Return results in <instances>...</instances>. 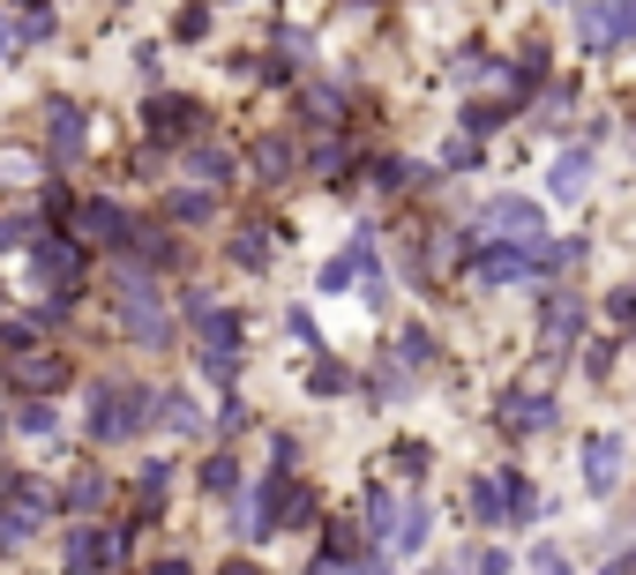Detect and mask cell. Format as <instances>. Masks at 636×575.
I'll return each mask as SVG.
<instances>
[{"mask_svg":"<svg viewBox=\"0 0 636 575\" xmlns=\"http://www.w3.org/2000/svg\"><path fill=\"white\" fill-rule=\"evenodd\" d=\"M150 418H158V389H143V381H98L83 426H90L98 449H113V441H135Z\"/></svg>","mask_w":636,"mask_h":575,"instance_id":"obj_1","label":"cell"},{"mask_svg":"<svg viewBox=\"0 0 636 575\" xmlns=\"http://www.w3.org/2000/svg\"><path fill=\"white\" fill-rule=\"evenodd\" d=\"M121 329L143 344V352H166V344H172L166 291H158V277H150V269H135V262H121Z\"/></svg>","mask_w":636,"mask_h":575,"instance_id":"obj_2","label":"cell"},{"mask_svg":"<svg viewBox=\"0 0 636 575\" xmlns=\"http://www.w3.org/2000/svg\"><path fill=\"white\" fill-rule=\"evenodd\" d=\"M584 329H592V299H584L577 285H547L540 291V352H547V359H577V352L592 344Z\"/></svg>","mask_w":636,"mask_h":575,"instance_id":"obj_3","label":"cell"},{"mask_svg":"<svg viewBox=\"0 0 636 575\" xmlns=\"http://www.w3.org/2000/svg\"><path fill=\"white\" fill-rule=\"evenodd\" d=\"M495 426H502L509 441H540L561 426V396L540 389V381H509L502 396H495Z\"/></svg>","mask_w":636,"mask_h":575,"instance_id":"obj_4","label":"cell"},{"mask_svg":"<svg viewBox=\"0 0 636 575\" xmlns=\"http://www.w3.org/2000/svg\"><path fill=\"white\" fill-rule=\"evenodd\" d=\"M622 479H629V441L614 426H592L577 441V486H584V501H614Z\"/></svg>","mask_w":636,"mask_h":575,"instance_id":"obj_5","label":"cell"},{"mask_svg":"<svg viewBox=\"0 0 636 575\" xmlns=\"http://www.w3.org/2000/svg\"><path fill=\"white\" fill-rule=\"evenodd\" d=\"M479 240H509V246L547 240V203H532V195H516V187L487 195V203H479Z\"/></svg>","mask_w":636,"mask_h":575,"instance_id":"obj_6","label":"cell"},{"mask_svg":"<svg viewBox=\"0 0 636 575\" xmlns=\"http://www.w3.org/2000/svg\"><path fill=\"white\" fill-rule=\"evenodd\" d=\"M577 38H584L592 60H614V53L636 45V15L622 0H577Z\"/></svg>","mask_w":636,"mask_h":575,"instance_id":"obj_7","label":"cell"},{"mask_svg":"<svg viewBox=\"0 0 636 575\" xmlns=\"http://www.w3.org/2000/svg\"><path fill=\"white\" fill-rule=\"evenodd\" d=\"M31 277L53 291V307H68V299H76V277H83V246L68 240V232H38V246H31Z\"/></svg>","mask_w":636,"mask_h":575,"instance_id":"obj_8","label":"cell"},{"mask_svg":"<svg viewBox=\"0 0 636 575\" xmlns=\"http://www.w3.org/2000/svg\"><path fill=\"white\" fill-rule=\"evenodd\" d=\"M45 508H53V493H45L31 471H0V524H8L15 545H23V538H38Z\"/></svg>","mask_w":636,"mask_h":575,"instance_id":"obj_9","label":"cell"},{"mask_svg":"<svg viewBox=\"0 0 636 575\" xmlns=\"http://www.w3.org/2000/svg\"><path fill=\"white\" fill-rule=\"evenodd\" d=\"M592 172H599V150H592V142H561V150L547 158V203L577 209L584 195H592Z\"/></svg>","mask_w":636,"mask_h":575,"instance_id":"obj_10","label":"cell"},{"mask_svg":"<svg viewBox=\"0 0 636 575\" xmlns=\"http://www.w3.org/2000/svg\"><path fill=\"white\" fill-rule=\"evenodd\" d=\"M479 291H509V285H532V254L524 246H509V240H479V254H472V269H465Z\"/></svg>","mask_w":636,"mask_h":575,"instance_id":"obj_11","label":"cell"},{"mask_svg":"<svg viewBox=\"0 0 636 575\" xmlns=\"http://www.w3.org/2000/svg\"><path fill=\"white\" fill-rule=\"evenodd\" d=\"M143 135L188 150V142H203V105H195V97H150V105H143Z\"/></svg>","mask_w":636,"mask_h":575,"instance_id":"obj_12","label":"cell"},{"mask_svg":"<svg viewBox=\"0 0 636 575\" xmlns=\"http://www.w3.org/2000/svg\"><path fill=\"white\" fill-rule=\"evenodd\" d=\"M465 508H472L479 531H516V508H509V463H502V471H472Z\"/></svg>","mask_w":636,"mask_h":575,"instance_id":"obj_13","label":"cell"},{"mask_svg":"<svg viewBox=\"0 0 636 575\" xmlns=\"http://www.w3.org/2000/svg\"><path fill=\"white\" fill-rule=\"evenodd\" d=\"M121 561V538L98 531V524H76V538H68V575H105Z\"/></svg>","mask_w":636,"mask_h":575,"instance_id":"obj_14","label":"cell"},{"mask_svg":"<svg viewBox=\"0 0 636 575\" xmlns=\"http://www.w3.org/2000/svg\"><path fill=\"white\" fill-rule=\"evenodd\" d=\"M83 232H90V240H98V246H113V254H121V246H135V240H143V225H135V217H127L121 203H98V195H90V203H83Z\"/></svg>","mask_w":636,"mask_h":575,"instance_id":"obj_15","label":"cell"},{"mask_svg":"<svg viewBox=\"0 0 636 575\" xmlns=\"http://www.w3.org/2000/svg\"><path fill=\"white\" fill-rule=\"evenodd\" d=\"M45 158H53V164H76V158H83V113H76L68 97L45 113Z\"/></svg>","mask_w":636,"mask_h":575,"instance_id":"obj_16","label":"cell"},{"mask_svg":"<svg viewBox=\"0 0 636 575\" xmlns=\"http://www.w3.org/2000/svg\"><path fill=\"white\" fill-rule=\"evenodd\" d=\"M509 120H516V97H465V113H457V135H472V142H495Z\"/></svg>","mask_w":636,"mask_h":575,"instance_id":"obj_17","label":"cell"},{"mask_svg":"<svg viewBox=\"0 0 636 575\" xmlns=\"http://www.w3.org/2000/svg\"><path fill=\"white\" fill-rule=\"evenodd\" d=\"M299 127H315V135H338L344 127V90L338 82H307V90H299Z\"/></svg>","mask_w":636,"mask_h":575,"instance_id":"obj_18","label":"cell"},{"mask_svg":"<svg viewBox=\"0 0 636 575\" xmlns=\"http://www.w3.org/2000/svg\"><path fill=\"white\" fill-rule=\"evenodd\" d=\"M397 367L412 373V381L434 373V367H442V336H434L427 322H405V329H397Z\"/></svg>","mask_w":636,"mask_h":575,"instance_id":"obj_19","label":"cell"},{"mask_svg":"<svg viewBox=\"0 0 636 575\" xmlns=\"http://www.w3.org/2000/svg\"><path fill=\"white\" fill-rule=\"evenodd\" d=\"M180 158H188V180H195V187H232V158H225V150H217L211 135H203V142H188V150H180Z\"/></svg>","mask_w":636,"mask_h":575,"instance_id":"obj_20","label":"cell"},{"mask_svg":"<svg viewBox=\"0 0 636 575\" xmlns=\"http://www.w3.org/2000/svg\"><path fill=\"white\" fill-rule=\"evenodd\" d=\"M360 516H367V538H375L382 553H389V538H397V516H405V501L389 486H367L360 493Z\"/></svg>","mask_w":636,"mask_h":575,"instance_id":"obj_21","label":"cell"},{"mask_svg":"<svg viewBox=\"0 0 636 575\" xmlns=\"http://www.w3.org/2000/svg\"><path fill=\"white\" fill-rule=\"evenodd\" d=\"M248 158H254V172H262V187H277V180H293L299 164H307V158H299V150H293V142H285V135H262V142H254Z\"/></svg>","mask_w":636,"mask_h":575,"instance_id":"obj_22","label":"cell"},{"mask_svg":"<svg viewBox=\"0 0 636 575\" xmlns=\"http://www.w3.org/2000/svg\"><path fill=\"white\" fill-rule=\"evenodd\" d=\"M427 538H434V501H427V493H412V501H405V516H397V538H389V553H420Z\"/></svg>","mask_w":636,"mask_h":575,"instance_id":"obj_23","label":"cell"},{"mask_svg":"<svg viewBox=\"0 0 636 575\" xmlns=\"http://www.w3.org/2000/svg\"><path fill=\"white\" fill-rule=\"evenodd\" d=\"M450 76L465 82V90H479V82H502V76H509V60L495 53V45H465V53L450 60Z\"/></svg>","mask_w":636,"mask_h":575,"instance_id":"obj_24","label":"cell"},{"mask_svg":"<svg viewBox=\"0 0 636 575\" xmlns=\"http://www.w3.org/2000/svg\"><path fill=\"white\" fill-rule=\"evenodd\" d=\"M509 508H516V531H524V524H540V516H554V501L540 493V479H532V471H516V463H509Z\"/></svg>","mask_w":636,"mask_h":575,"instance_id":"obj_25","label":"cell"},{"mask_svg":"<svg viewBox=\"0 0 636 575\" xmlns=\"http://www.w3.org/2000/svg\"><path fill=\"white\" fill-rule=\"evenodd\" d=\"M577 367H584V381H599V389H606V381L622 373V336H614V329H606V336H592V344L577 352Z\"/></svg>","mask_w":636,"mask_h":575,"instance_id":"obj_26","label":"cell"},{"mask_svg":"<svg viewBox=\"0 0 636 575\" xmlns=\"http://www.w3.org/2000/svg\"><path fill=\"white\" fill-rule=\"evenodd\" d=\"M307 172H315L322 187H352V180H344V172H352V150H344L338 135H322V142L307 150Z\"/></svg>","mask_w":636,"mask_h":575,"instance_id":"obj_27","label":"cell"},{"mask_svg":"<svg viewBox=\"0 0 636 575\" xmlns=\"http://www.w3.org/2000/svg\"><path fill=\"white\" fill-rule=\"evenodd\" d=\"M195 486L211 493V501H232V493H240V456H232V449L203 456V471H195Z\"/></svg>","mask_w":636,"mask_h":575,"instance_id":"obj_28","label":"cell"},{"mask_svg":"<svg viewBox=\"0 0 636 575\" xmlns=\"http://www.w3.org/2000/svg\"><path fill=\"white\" fill-rule=\"evenodd\" d=\"M569 113H577V90H569V82H554L547 97L532 105V127H540V135H569Z\"/></svg>","mask_w":636,"mask_h":575,"instance_id":"obj_29","label":"cell"},{"mask_svg":"<svg viewBox=\"0 0 636 575\" xmlns=\"http://www.w3.org/2000/svg\"><path fill=\"white\" fill-rule=\"evenodd\" d=\"M15 381H23L31 396H53V389L68 381V359H53V352H38V359H15Z\"/></svg>","mask_w":636,"mask_h":575,"instance_id":"obj_30","label":"cell"},{"mask_svg":"<svg viewBox=\"0 0 636 575\" xmlns=\"http://www.w3.org/2000/svg\"><path fill=\"white\" fill-rule=\"evenodd\" d=\"M158 426H166V434H195V426H203L195 396H188V389H158Z\"/></svg>","mask_w":636,"mask_h":575,"instance_id":"obj_31","label":"cell"},{"mask_svg":"<svg viewBox=\"0 0 636 575\" xmlns=\"http://www.w3.org/2000/svg\"><path fill=\"white\" fill-rule=\"evenodd\" d=\"M105 493H113V479H105V471H76V479H68V493H60V501H68V508H76V516H90V508H105Z\"/></svg>","mask_w":636,"mask_h":575,"instance_id":"obj_32","label":"cell"},{"mask_svg":"<svg viewBox=\"0 0 636 575\" xmlns=\"http://www.w3.org/2000/svg\"><path fill=\"white\" fill-rule=\"evenodd\" d=\"M225 254H232V262H240V269H270V232H262V225H240V232H232V246H225Z\"/></svg>","mask_w":636,"mask_h":575,"instance_id":"obj_33","label":"cell"},{"mask_svg":"<svg viewBox=\"0 0 636 575\" xmlns=\"http://www.w3.org/2000/svg\"><path fill=\"white\" fill-rule=\"evenodd\" d=\"M344 389H352V367H344V359H330V352H322V359H315V367H307V396H344Z\"/></svg>","mask_w":636,"mask_h":575,"instance_id":"obj_34","label":"cell"},{"mask_svg":"<svg viewBox=\"0 0 636 575\" xmlns=\"http://www.w3.org/2000/svg\"><path fill=\"white\" fill-rule=\"evenodd\" d=\"M211 209H217L211 187H172V195H166V217H180V225H203Z\"/></svg>","mask_w":636,"mask_h":575,"instance_id":"obj_35","label":"cell"},{"mask_svg":"<svg viewBox=\"0 0 636 575\" xmlns=\"http://www.w3.org/2000/svg\"><path fill=\"white\" fill-rule=\"evenodd\" d=\"M166 486H172V463H143V471H135V501H143V516L166 508Z\"/></svg>","mask_w":636,"mask_h":575,"instance_id":"obj_36","label":"cell"},{"mask_svg":"<svg viewBox=\"0 0 636 575\" xmlns=\"http://www.w3.org/2000/svg\"><path fill=\"white\" fill-rule=\"evenodd\" d=\"M172 38H180V45H203V38H211V0H188V8L172 15Z\"/></svg>","mask_w":636,"mask_h":575,"instance_id":"obj_37","label":"cell"},{"mask_svg":"<svg viewBox=\"0 0 636 575\" xmlns=\"http://www.w3.org/2000/svg\"><path fill=\"white\" fill-rule=\"evenodd\" d=\"M389 471H405V479L420 486L427 471H434V449H427V441H397V449H389Z\"/></svg>","mask_w":636,"mask_h":575,"instance_id":"obj_38","label":"cell"},{"mask_svg":"<svg viewBox=\"0 0 636 575\" xmlns=\"http://www.w3.org/2000/svg\"><path fill=\"white\" fill-rule=\"evenodd\" d=\"M53 426H60V418H53V404H45V396H31V404H15V434H31V441H45Z\"/></svg>","mask_w":636,"mask_h":575,"instance_id":"obj_39","label":"cell"},{"mask_svg":"<svg viewBox=\"0 0 636 575\" xmlns=\"http://www.w3.org/2000/svg\"><path fill=\"white\" fill-rule=\"evenodd\" d=\"M524 568H532V575H569V545H554V538H540V545L524 553Z\"/></svg>","mask_w":636,"mask_h":575,"instance_id":"obj_40","label":"cell"},{"mask_svg":"<svg viewBox=\"0 0 636 575\" xmlns=\"http://www.w3.org/2000/svg\"><path fill=\"white\" fill-rule=\"evenodd\" d=\"M479 164H487V142H472V135H457L442 150V172H479Z\"/></svg>","mask_w":636,"mask_h":575,"instance_id":"obj_41","label":"cell"},{"mask_svg":"<svg viewBox=\"0 0 636 575\" xmlns=\"http://www.w3.org/2000/svg\"><path fill=\"white\" fill-rule=\"evenodd\" d=\"M195 367H203V381H240V352H195Z\"/></svg>","mask_w":636,"mask_h":575,"instance_id":"obj_42","label":"cell"},{"mask_svg":"<svg viewBox=\"0 0 636 575\" xmlns=\"http://www.w3.org/2000/svg\"><path fill=\"white\" fill-rule=\"evenodd\" d=\"M465 575H516V561L502 545H479V553H465Z\"/></svg>","mask_w":636,"mask_h":575,"instance_id":"obj_43","label":"cell"},{"mask_svg":"<svg viewBox=\"0 0 636 575\" xmlns=\"http://www.w3.org/2000/svg\"><path fill=\"white\" fill-rule=\"evenodd\" d=\"M405 389H412V373L397 367V352H389V359L375 367V396H405Z\"/></svg>","mask_w":636,"mask_h":575,"instance_id":"obj_44","label":"cell"},{"mask_svg":"<svg viewBox=\"0 0 636 575\" xmlns=\"http://www.w3.org/2000/svg\"><path fill=\"white\" fill-rule=\"evenodd\" d=\"M360 307H367V314H382V307H389V277H382V269H367V277H360Z\"/></svg>","mask_w":636,"mask_h":575,"instance_id":"obj_45","label":"cell"},{"mask_svg":"<svg viewBox=\"0 0 636 575\" xmlns=\"http://www.w3.org/2000/svg\"><path fill=\"white\" fill-rule=\"evenodd\" d=\"M217 426H225V434H240V426H254V411L240 404V396H225V411H217Z\"/></svg>","mask_w":636,"mask_h":575,"instance_id":"obj_46","label":"cell"},{"mask_svg":"<svg viewBox=\"0 0 636 575\" xmlns=\"http://www.w3.org/2000/svg\"><path fill=\"white\" fill-rule=\"evenodd\" d=\"M285 329H293L299 344H322V336H315V314H307V307H293V314H285Z\"/></svg>","mask_w":636,"mask_h":575,"instance_id":"obj_47","label":"cell"},{"mask_svg":"<svg viewBox=\"0 0 636 575\" xmlns=\"http://www.w3.org/2000/svg\"><path fill=\"white\" fill-rule=\"evenodd\" d=\"M150 575H195V561H180V553H166V561H158Z\"/></svg>","mask_w":636,"mask_h":575,"instance_id":"obj_48","label":"cell"},{"mask_svg":"<svg viewBox=\"0 0 636 575\" xmlns=\"http://www.w3.org/2000/svg\"><path fill=\"white\" fill-rule=\"evenodd\" d=\"M352 575H389V553H367V561H360Z\"/></svg>","mask_w":636,"mask_h":575,"instance_id":"obj_49","label":"cell"},{"mask_svg":"<svg viewBox=\"0 0 636 575\" xmlns=\"http://www.w3.org/2000/svg\"><path fill=\"white\" fill-rule=\"evenodd\" d=\"M0 60H15V31H8V15H0Z\"/></svg>","mask_w":636,"mask_h":575,"instance_id":"obj_50","label":"cell"},{"mask_svg":"<svg viewBox=\"0 0 636 575\" xmlns=\"http://www.w3.org/2000/svg\"><path fill=\"white\" fill-rule=\"evenodd\" d=\"M420 575H465V561H434V568H420Z\"/></svg>","mask_w":636,"mask_h":575,"instance_id":"obj_51","label":"cell"},{"mask_svg":"<svg viewBox=\"0 0 636 575\" xmlns=\"http://www.w3.org/2000/svg\"><path fill=\"white\" fill-rule=\"evenodd\" d=\"M217 575H262V568H254V561H225Z\"/></svg>","mask_w":636,"mask_h":575,"instance_id":"obj_52","label":"cell"},{"mask_svg":"<svg viewBox=\"0 0 636 575\" xmlns=\"http://www.w3.org/2000/svg\"><path fill=\"white\" fill-rule=\"evenodd\" d=\"M547 8H569V0H547Z\"/></svg>","mask_w":636,"mask_h":575,"instance_id":"obj_53","label":"cell"}]
</instances>
